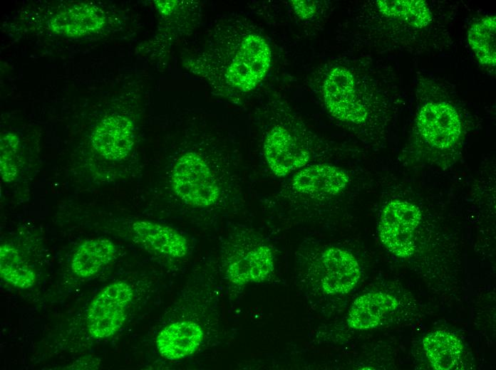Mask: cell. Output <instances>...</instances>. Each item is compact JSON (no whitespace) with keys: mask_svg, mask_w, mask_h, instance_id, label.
<instances>
[{"mask_svg":"<svg viewBox=\"0 0 496 370\" xmlns=\"http://www.w3.org/2000/svg\"><path fill=\"white\" fill-rule=\"evenodd\" d=\"M165 180L175 207L214 213L242 196L238 150L212 123L194 117L174 131Z\"/></svg>","mask_w":496,"mask_h":370,"instance_id":"1","label":"cell"},{"mask_svg":"<svg viewBox=\"0 0 496 370\" xmlns=\"http://www.w3.org/2000/svg\"><path fill=\"white\" fill-rule=\"evenodd\" d=\"M272 63L267 35L239 14L217 18L200 45L182 59L184 68L203 80L215 95L235 105L244 102L260 87Z\"/></svg>","mask_w":496,"mask_h":370,"instance_id":"2","label":"cell"},{"mask_svg":"<svg viewBox=\"0 0 496 370\" xmlns=\"http://www.w3.org/2000/svg\"><path fill=\"white\" fill-rule=\"evenodd\" d=\"M311 85L337 122L366 142L378 139L387 92L368 63L347 58L329 60L314 72Z\"/></svg>","mask_w":496,"mask_h":370,"instance_id":"3","label":"cell"},{"mask_svg":"<svg viewBox=\"0 0 496 370\" xmlns=\"http://www.w3.org/2000/svg\"><path fill=\"white\" fill-rule=\"evenodd\" d=\"M257 118L263 157L275 176L286 177L325 157L328 145L279 97L263 101Z\"/></svg>","mask_w":496,"mask_h":370,"instance_id":"4","label":"cell"},{"mask_svg":"<svg viewBox=\"0 0 496 370\" xmlns=\"http://www.w3.org/2000/svg\"><path fill=\"white\" fill-rule=\"evenodd\" d=\"M349 172L329 162H316L289 176L272 195L274 205L296 213H321L348 191Z\"/></svg>","mask_w":496,"mask_h":370,"instance_id":"5","label":"cell"},{"mask_svg":"<svg viewBox=\"0 0 496 370\" xmlns=\"http://www.w3.org/2000/svg\"><path fill=\"white\" fill-rule=\"evenodd\" d=\"M353 21L362 40L380 46L394 31L402 32V37L405 33L409 37H425L436 26V15L426 1L376 0L367 1Z\"/></svg>","mask_w":496,"mask_h":370,"instance_id":"6","label":"cell"},{"mask_svg":"<svg viewBox=\"0 0 496 370\" xmlns=\"http://www.w3.org/2000/svg\"><path fill=\"white\" fill-rule=\"evenodd\" d=\"M221 263L227 279L235 285L265 280L274 268L270 245L258 233L239 229L224 242Z\"/></svg>","mask_w":496,"mask_h":370,"instance_id":"7","label":"cell"},{"mask_svg":"<svg viewBox=\"0 0 496 370\" xmlns=\"http://www.w3.org/2000/svg\"><path fill=\"white\" fill-rule=\"evenodd\" d=\"M421 212L415 204L392 199L383 207L378 224L379 239L394 255L408 258L415 248V230L421 221Z\"/></svg>","mask_w":496,"mask_h":370,"instance_id":"8","label":"cell"},{"mask_svg":"<svg viewBox=\"0 0 496 370\" xmlns=\"http://www.w3.org/2000/svg\"><path fill=\"white\" fill-rule=\"evenodd\" d=\"M415 128L420 139L437 152L452 150L463 133L458 111L453 104L441 100H430L419 108Z\"/></svg>","mask_w":496,"mask_h":370,"instance_id":"9","label":"cell"},{"mask_svg":"<svg viewBox=\"0 0 496 370\" xmlns=\"http://www.w3.org/2000/svg\"><path fill=\"white\" fill-rule=\"evenodd\" d=\"M134 297L130 285L113 282L104 287L89 305L86 321L89 334L95 339L115 334L123 325Z\"/></svg>","mask_w":496,"mask_h":370,"instance_id":"10","label":"cell"},{"mask_svg":"<svg viewBox=\"0 0 496 370\" xmlns=\"http://www.w3.org/2000/svg\"><path fill=\"white\" fill-rule=\"evenodd\" d=\"M161 18L160 31L152 44L156 55L163 61L169 59L173 46L181 39L190 36L200 26L202 6L192 0L154 1Z\"/></svg>","mask_w":496,"mask_h":370,"instance_id":"11","label":"cell"},{"mask_svg":"<svg viewBox=\"0 0 496 370\" xmlns=\"http://www.w3.org/2000/svg\"><path fill=\"white\" fill-rule=\"evenodd\" d=\"M322 290L327 294H346L357 284L361 268L355 256L338 247H326L314 257Z\"/></svg>","mask_w":496,"mask_h":370,"instance_id":"12","label":"cell"},{"mask_svg":"<svg viewBox=\"0 0 496 370\" xmlns=\"http://www.w3.org/2000/svg\"><path fill=\"white\" fill-rule=\"evenodd\" d=\"M91 144L107 160L121 162L128 158L135 144V125L133 118L122 113L105 117L92 132Z\"/></svg>","mask_w":496,"mask_h":370,"instance_id":"13","label":"cell"},{"mask_svg":"<svg viewBox=\"0 0 496 370\" xmlns=\"http://www.w3.org/2000/svg\"><path fill=\"white\" fill-rule=\"evenodd\" d=\"M132 240L153 253L179 259L187 255L189 243L175 228L148 220H136L130 227Z\"/></svg>","mask_w":496,"mask_h":370,"instance_id":"14","label":"cell"},{"mask_svg":"<svg viewBox=\"0 0 496 370\" xmlns=\"http://www.w3.org/2000/svg\"><path fill=\"white\" fill-rule=\"evenodd\" d=\"M205 339L203 327L192 320L172 321L156 337L160 354L170 361H179L195 354Z\"/></svg>","mask_w":496,"mask_h":370,"instance_id":"15","label":"cell"},{"mask_svg":"<svg viewBox=\"0 0 496 370\" xmlns=\"http://www.w3.org/2000/svg\"><path fill=\"white\" fill-rule=\"evenodd\" d=\"M106 17L98 8L88 4L73 5L56 14L49 21L54 33L68 37H80L100 30Z\"/></svg>","mask_w":496,"mask_h":370,"instance_id":"16","label":"cell"},{"mask_svg":"<svg viewBox=\"0 0 496 370\" xmlns=\"http://www.w3.org/2000/svg\"><path fill=\"white\" fill-rule=\"evenodd\" d=\"M398 305L397 299L388 293L371 292L363 294L353 302L348 314V325L357 330L373 329Z\"/></svg>","mask_w":496,"mask_h":370,"instance_id":"17","label":"cell"},{"mask_svg":"<svg viewBox=\"0 0 496 370\" xmlns=\"http://www.w3.org/2000/svg\"><path fill=\"white\" fill-rule=\"evenodd\" d=\"M116 252L115 244L107 238L86 240L78 245L73 255L71 268L78 277H91L110 263Z\"/></svg>","mask_w":496,"mask_h":370,"instance_id":"18","label":"cell"},{"mask_svg":"<svg viewBox=\"0 0 496 370\" xmlns=\"http://www.w3.org/2000/svg\"><path fill=\"white\" fill-rule=\"evenodd\" d=\"M423 345L426 357L434 369H458L463 345L454 334L445 330L431 332L423 338Z\"/></svg>","mask_w":496,"mask_h":370,"instance_id":"19","label":"cell"},{"mask_svg":"<svg viewBox=\"0 0 496 370\" xmlns=\"http://www.w3.org/2000/svg\"><path fill=\"white\" fill-rule=\"evenodd\" d=\"M467 41L481 65L496 64V16H485L475 21L467 32Z\"/></svg>","mask_w":496,"mask_h":370,"instance_id":"20","label":"cell"},{"mask_svg":"<svg viewBox=\"0 0 496 370\" xmlns=\"http://www.w3.org/2000/svg\"><path fill=\"white\" fill-rule=\"evenodd\" d=\"M1 277L14 287L26 289L35 282L34 270L21 258L18 250L9 244L0 248Z\"/></svg>","mask_w":496,"mask_h":370,"instance_id":"21","label":"cell"},{"mask_svg":"<svg viewBox=\"0 0 496 370\" xmlns=\"http://www.w3.org/2000/svg\"><path fill=\"white\" fill-rule=\"evenodd\" d=\"M19 139L12 132H6L1 137L0 171L5 182L14 181L18 175L16 155L19 146Z\"/></svg>","mask_w":496,"mask_h":370,"instance_id":"22","label":"cell"},{"mask_svg":"<svg viewBox=\"0 0 496 370\" xmlns=\"http://www.w3.org/2000/svg\"><path fill=\"white\" fill-rule=\"evenodd\" d=\"M285 5L292 18L304 25H311L322 18L326 11V1L291 0Z\"/></svg>","mask_w":496,"mask_h":370,"instance_id":"23","label":"cell"}]
</instances>
